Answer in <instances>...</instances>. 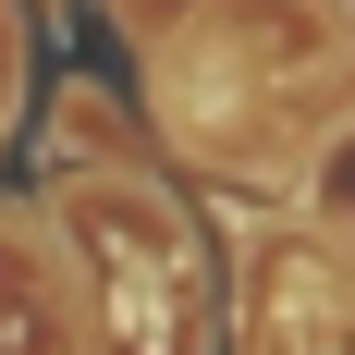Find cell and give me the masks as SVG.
Instances as JSON below:
<instances>
[{
  "label": "cell",
  "mask_w": 355,
  "mask_h": 355,
  "mask_svg": "<svg viewBox=\"0 0 355 355\" xmlns=\"http://www.w3.org/2000/svg\"><path fill=\"white\" fill-rule=\"evenodd\" d=\"M12 98H25V25H12V0H0V135H12Z\"/></svg>",
  "instance_id": "cell-3"
},
{
  "label": "cell",
  "mask_w": 355,
  "mask_h": 355,
  "mask_svg": "<svg viewBox=\"0 0 355 355\" xmlns=\"http://www.w3.org/2000/svg\"><path fill=\"white\" fill-rule=\"evenodd\" d=\"M62 245H73V319L86 355H220V270L135 123L98 86H62Z\"/></svg>",
  "instance_id": "cell-1"
},
{
  "label": "cell",
  "mask_w": 355,
  "mask_h": 355,
  "mask_svg": "<svg viewBox=\"0 0 355 355\" xmlns=\"http://www.w3.org/2000/svg\"><path fill=\"white\" fill-rule=\"evenodd\" d=\"M306 233H331V245L355 257V123L319 135V159H306Z\"/></svg>",
  "instance_id": "cell-2"
}]
</instances>
